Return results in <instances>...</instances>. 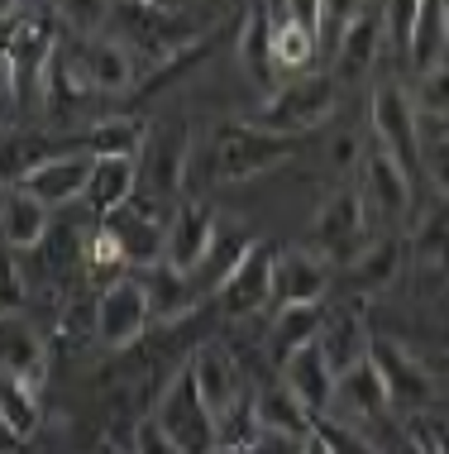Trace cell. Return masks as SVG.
<instances>
[{
	"instance_id": "obj_1",
	"label": "cell",
	"mask_w": 449,
	"mask_h": 454,
	"mask_svg": "<svg viewBox=\"0 0 449 454\" xmlns=\"http://www.w3.org/2000/svg\"><path fill=\"white\" fill-rule=\"evenodd\" d=\"M105 29H111V39H120L129 48V58L143 53V58H153L158 67H163L167 58H177L182 48H191L205 34L187 10H177V5H143V0H111Z\"/></svg>"
},
{
	"instance_id": "obj_2",
	"label": "cell",
	"mask_w": 449,
	"mask_h": 454,
	"mask_svg": "<svg viewBox=\"0 0 449 454\" xmlns=\"http://www.w3.org/2000/svg\"><path fill=\"white\" fill-rule=\"evenodd\" d=\"M339 96L344 87L330 77V72H301V77L283 82L263 96V106L249 115V125L268 129V134H306V129H321L325 120H335L339 110Z\"/></svg>"
},
{
	"instance_id": "obj_3",
	"label": "cell",
	"mask_w": 449,
	"mask_h": 454,
	"mask_svg": "<svg viewBox=\"0 0 449 454\" xmlns=\"http://www.w3.org/2000/svg\"><path fill=\"white\" fill-rule=\"evenodd\" d=\"M58 20L39 10V15H15L0 24V48L10 58V72H15V96H19V110L39 106L43 96V67L58 48Z\"/></svg>"
},
{
	"instance_id": "obj_4",
	"label": "cell",
	"mask_w": 449,
	"mask_h": 454,
	"mask_svg": "<svg viewBox=\"0 0 449 454\" xmlns=\"http://www.w3.org/2000/svg\"><path fill=\"white\" fill-rule=\"evenodd\" d=\"M173 211L177 206L135 192L125 206L101 215V230L120 244L129 268H153V263H163V239H167V225H173Z\"/></svg>"
},
{
	"instance_id": "obj_5",
	"label": "cell",
	"mask_w": 449,
	"mask_h": 454,
	"mask_svg": "<svg viewBox=\"0 0 449 454\" xmlns=\"http://www.w3.org/2000/svg\"><path fill=\"white\" fill-rule=\"evenodd\" d=\"M297 153V139L292 134H268L259 125H249V120H239V125H225L215 134V182H249L259 173H273L277 163H287V158Z\"/></svg>"
},
{
	"instance_id": "obj_6",
	"label": "cell",
	"mask_w": 449,
	"mask_h": 454,
	"mask_svg": "<svg viewBox=\"0 0 449 454\" xmlns=\"http://www.w3.org/2000/svg\"><path fill=\"white\" fill-rule=\"evenodd\" d=\"M153 421L163 426V435L173 440L182 454H215V416L205 411L191 368H182L173 383H167Z\"/></svg>"
},
{
	"instance_id": "obj_7",
	"label": "cell",
	"mask_w": 449,
	"mask_h": 454,
	"mask_svg": "<svg viewBox=\"0 0 449 454\" xmlns=\"http://www.w3.org/2000/svg\"><path fill=\"white\" fill-rule=\"evenodd\" d=\"M191 173V129L187 125H158L143 139L139 153V192L158 201H177Z\"/></svg>"
},
{
	"instance_id": "obj_8",
	"label": "cell",
	"mask_w": 449,
	"mask_h": 454,
	"mask_svg": "<svg viewBox=\"0 0 449 454\" xmlns=\"http://www.w3.org/2000/svg\"><path fill=\"white\" fill-rule=\"evenodd\" d=\"M368 364L378 368L392 416H397V411H402V416H416L421 407H430V402H435V378H430V368L421 364L411 349L397 345V340H368Z\"/></svg>"
},
{
	"instance_id": "obj_9",
	"label": "cell",
	"mask_w": 449,
	"mask_h": 454,
	"mask_svg": "<svg viewBox=\"0 0 449 454\" xmlns=\"http://www.w3.org/2000/svg\"><path fill=\"white\" fill-rule=\"evenodd\" d=\"M373 139L378 149H387L406 173H421V120L411 96L397 82H383L373 91Z\"/></svg>"
},
{
	"instance_id": "obj_10",
	"label": "cell",
	"mask_w": 449,
	"mask_h": 454,
	"mask_svg": "<svg viewBox=\"0 0 449 454\" xmlns=\"http://www.w3.org/2000/svg\"><path fill=\"white\" fill-rule=\"evenodd\" d=\"M149 292H143L139 278H120L111 287H101L96 297V340L105 349H125L149 330Z\"/></svg>"
},
{
	"instance_id": "obj_11",
	"label": "cell",
	"mask_w": 449,
	"mask_h": 454,
	"mask_svg": "<svg viewBox=\"0 0 449 454\" xmlns=\"http://www.w3.org/2000/svg\"><path fill=\"white\" fill-rule=\"evenodd\" d=\"M273 259H277V249L273 244H263V239H253V249L244 254V263L229 273L221 287H215V297H221V306L229 316H259V311H268L273 306Z\"/></svg>"
},
{
	"instance_id": "obj_12",
	"label": "cell",
	"mask_w": 449,
	"mask_h": 454,
	"mask_svg": "<svg viewBox=\"0 0 449 454\" xmlns=\"http://www.w3.org/2000/svg\"><path fill=\"white\" fill-rule=\"evenodd\" d=\"M325 416H335V421L354 426V431H368L373 421L392 416L378 368H373L368 359L354 364V368H344V373L335 378V397H330V411H325Z\"/></svg>"
},
{
	"instance_id": "obj_13",
	"label": "cell",
	"mask_w": 449,
	"mask_h": 454,
	"mask_svg": "<svg viewBox=\"0 0 449 454\" xmlns=\"http://www.w3.org/2000/svg\"><path fill=\"white\" fill-rule=\"evenodd\" d=\"M215 225H221V220H215V211L205 201H177L173 225H167V239H163V263L191 278L201 268L205 249H211Z\"/></svg>"
},
{
	"instance_id": "obj_14",
	"label": "cell",
	"mask_w": 449,
	"mask_h": 454,
	"mask_svg": "<svg viewBox=\"0 0 449 454\" xmlns=\"http://www.w3.org/2000/svg\"><path fill=\"white\" fill-rule=\"evenodd\" d=\"M330 292V263L315 249H277L273 259V306L325 301Z\"/></svg>"
},
{
	"instance_id": "obj_15",
	"label": "cell",
	"mask_w": 449,
	"mask_h": 454,
	"mask_svg": "<svg viewBox=\"0 0 449 454\" xmlns=\"http://www.w3.org/2000/svg\"><path fill=\"white\" fill-rule=\"evenodd\" d=\"M87 177H91V153H53L34 173H24L15 187L29 192L34 201H43L53 211V206H67L72 196L87 192Z\"/></svg>"
},
{
	"instance_id": "obj_16",
	"label": "cell",
	"mask_w": 449,
	"mask_h": 454,
	"mask_svg": "<svg viewBox=\"0 0 449 454\" xmlns=\"http://www.w3.org/2000/svg\"><path fill=\"white\" fill-rule=\"evenodd\" d=\"M359 235H363V196L359 192H335L330 201L321 206V215H315V254H325V259H335V263H349Z\"/></svg>"
},
{
	"instance_id": "obj_17",
	"label": "cell",
	"mask_w": 449,
	"mask_h": 454,
	"mask_svg": "<svg viewBox=\"0 0 449 454\" xmlns=\"http://www.w3.org/2000/svg\"><path fill=\"white\" fill-rule=\"evenodd\" d=\"M187 368H191V378H197V392H201L205 411H211L215 421H221V416L249 392L244 373H239V364L229 359L221 345H201V349H197V359H191Z\"/></svg>"
},
{
	"instance_id": "obj_18",
	"label": "cell",
	"mask_w": 449,
	"mask_h": 454,
	"mask_svg": "<svg viewBox=\"0 0 449 454\" xmlns=\"http://www.w3.org/2000/svg\"><path fill=\"white\" fill-rule=\"evenodd\" d=\"M368 325H363V311L359 306H325V321H321V335H315V345H321L325 364L335 368V378L344 373V368H354L368 359Z\"/></svg>"
},
{
	"instance_id": "obj_19",
	"label": "cell",
	"mask_w": 449,
	"mask_h": 454,
	"mask_svg": "<svg viewBox=\"0 0 449 454\" xmlns=\"http://www.w3.org/2000/svg\"><path fill=\"white\" fill-rule=\"evenodd\" d=\"M283 387L292 392V397H297L311 416H325V411H330L335 368L325 364V354H321V345H315V340H311L306 349H297L292 359L283 364Z\"/></svg>"
},
{
	"instance_id": "obj_20",
	"label": "cell",
	"mask_w": 449,
	"mask_h": 454,
	"mask_svg": "<svg viewBox=\"0 0 449 454\" xmlns=\"http://www.w3.org/2000/svg\"><path fill=\"white\" fill-rule=\"evenodd\" d=\"M0 373L15 378V383L43 387V373H48V354H43V340L34 335L19 316H5L0 321Z\"/></svg>"
},
{
	"instance_id": "obj_21",
	"label": "cell",
	"mask_w": 449,
	"mask_h": 454,
	"mask_svg": "<svg viewBox=\"0 0 449 454\" xmlns=\"http://www.w3.org/2000/svg\"><path fill=\"white\" fill-rule=\"evenodd\" d=\"M359 196H368L383 215H402L411 206V173L387 149L373 144V149L363 153V192Z\"/></svg>"
},
{
	"instance_id": "obj_22",
	"label": "cell",
	"mask_w": 449,
	"mask_h": 454,
	"mask_svg": "<svg viewBox=\"0 0 449 454\" xmlns=\"http://www.w3.org/2000/svg\"><path fill=\"white\" fill-rule=\"evenodd\" d=\"M77 58H81V67H87L91 91H129L135 87V58H129V48L120 39L91 34V39L77 43Z\"/></svg>"
},
{
	"instance_id": "obj_23",
	"label": "cell",
	"mask_w": 449,
	"mask_h": 454,
	"mask_svg": "<svg viewBox=\"0 0 449 454\" xmlns=\"http://www.w3.org/2000/svg\"><path fill=\"white\" fill-rule=\"evenodd\" d=\"M402 263H406L402 239H373V244H363V249H354V259L344 263V278L354 292H387L402 278Z\"/></svg>"
},
{
	"instance_id": "obj_24",
	"label": "cell",
	"mask_w": 449,
	"mask_h": 454,
	"mask_svg": "<svg viewBox=\"0 0 449 454\" xmlns=\"http://www.w3.org/2000/svg\"><path fill=\"white\" fill-rule=\"evenodd\" d=\"M239 58H244L253 87H263V91L277 87V67H273V10H268V0H253L244 24H239Z\"/></svg>"
},
{
	"instance_id": "obj_25",
	"label": "cell",
	"mask_w": 449,
	"mask_h": 454,
	"mask_svg": "<svg viewBox=\"0 0 449 454\" xmlns=\"http://www.w3.org/2000/svg\"><path fill=\"white\" fill-rule=\"evenodd\" d=\"M48 239V206L34 201L29 192L10 187L0 201V244L5 249H43Z\"/></svg>"
},
{
	"instance_id": "obj_26",
	"label": "cell",
	"mask_w": 449,
	"mask_h": 454,
	"mask_svg": "<svg viewBox=\"0 0 449 454\" xmlns=\"http://www.w3.org/2000/svg\"><path fill=\"white\" fill-rule=\"evenodd\" d=\"M378 48H383V20L378 15H359L344 34H339V43H335V53H330L335 58L330 77L339 82V87H344V82H359L363 72L373 67Z\"/></svg>"
},
{
	"instance_id": "obj_27",
	"label": "cell",
	"mask_w": 449,
	"mask_h": 454,
	"mask_svg": "<svg viewBox=\"0 0 449 454\" xmlns=\"http://www.w3.org/2000/svg\"><path fill=\"white\" fill-rule=\"evenodd\" d=\"M139 192V163L135 158H91V177H87V206L96 215H111L115 206H125Z\"/></svg>"
},
{
	"instance_id": "obj_28",
	"label": "cell",
	"mask_w": 449,
	"mask_h": 454,
	"mask_svg": "<svg viewBox=\"0 0 449 454\" xmlns=\"http://www.w3.org/2000/svg\"><path fill=\"white\" fill-rule=\"evenodd\" d=\"M321 321H325V301H301V306H277L273 316V330H268V354L273 364L283 368L297 349H306L315 335H321Z\"/></svg>"
},
{
	"instance_id": "obj_29",
	"label": "cell",
	"mask_w": 449,
	"mask_h": 454,
	"mask_svg": "<svg viewBox=\"0 0 449 454\" xmlns=\"http://www.w3.org/2000/svg\"><path fill=\"white\" fill-rule=\"evenodd\" d=\"M91 96V82H87V67H81L77 48H53V58H48L43 67V96L39 106H48L53 115H67L77 101H87Z\"/></svg>"
},
{
	"instance_id": "obj_30",
	"label": "cell",
	"mask_w": 449,
	"mask_h": 454,
	"mask_svg": "<svg viewBox=\"0 0 449 454\" xmlns=\"http://www.w3.org/2000/svg\"><path fill=\"white\" fill-rule=\"evenodd\" d=\"M253 249V235L239 220H229V225H215V239H211V249H205V259L201 268L191 273V287H205V292H215L221 282L235 273L239 263H244V254Z\"/></svg>"
},
{
	"instance_id": "obj_31",
	"label": "cell",
	"mask_w": 449,
	"mask_h": 454,
	"mask_svg": "<svg viewBox=\"0 0 449 454\" xmlns=\"http://www.w3.org/2000/svg\"><path fill=\"white\" fill-rule=\"evenodd\" d=\"M143 139H149V125H143L139 115H105L87 129L81 153H91V158H135L139 163Z\"/></svg>"
},
{
	"instance_id": "obj_32",
	"label": "cell",
	"mask_w": 449,
	"mask_h": 454,
	"mask_svg": "<svg viewBox=\"0 0 449 454\" xmlns=\"http://www.w3.org/2000/svg\"><path fill=\"white\" fill-rule=\"evenodd\" d=\"M253 411H259L263 435H287V440H306L311 435V411L301 407L283 383L253 392Z\"/></svg>"
},
{
	"instance_id": "obj_33",
	"label": "cell",
	"mask_w": 449,
	"mask_h": 454,
	"mask_svg": "<svg viewBox=\"0 0 449 454\" xmlns=\"http://www.w3.org/2000/svg\"><path fill=\"white\" fill-rule=\"evenodd\" d=\"M143 292H149V316L153 321H182V316L197 306V287H191L187 273H177V268L167 263H153L149 278H139Z\"/></svg>"
},
{
	"instance_id": "obj_34",
	"label": "cell",
	"mask_w": 449,
	"mask_h": 454,
	"mask_svg": "<svg viewBox=\"0 0 449 454\" xmlns=\"http://www.w3.org/2000/svg\"><path fill=\"white\" fill-rule=\"evenodd\" d=\"M411 263L426 268V273H445L449 268V196H435L421 211V225L411 235Z\"/></svg>"
},
{
	"instance_id": "obj_35",
	"label": "cell",
	"mask_w": 449,
	"mask_h": 454,
	"mask_svg": "<svg viewBox=\"0 0 449 454\" xmlns=\"http://www.w3.org/2000/svg\"><path fill=\"white\" fill-rule=\"evenodd\" d=\"M315 53H321V39L306 29V24L277 15L273 20V67L277 72H292V77H301V72L315 67Z\"/></svg>"
},
{
	"instance_id": "obj_36",
	"label": "cell",
	"mask_w": 449,
	"mask_h": 454,
	"mask_svg": "<svg viewBox=\"0 0 449 454\" xmlns=\"http://www.w3.org/2000/svg\"><path fill=\"white\" fill-rule=\"evenodd\" d=\"M0 431H10V440H29L39 431V392L5 373H0Z\"/></svg>"
},
{
	"instance_id": "obj_37",
	"label": "cell",
	"mask_w": 449,
	"mask_h": 454,
	"mask_svg": "<svg viewBox=\"0 0 449 454\" xmlns=\"http://www.w3.org/2000/svg\"><path fill=\"white\" fill-rule=\"evenodd\" d=\"M43 10L63 24V29L101 34L105 29V15H111V0H43Z\"/></svg>"
},
{
	"instance_id": "obj_38",
	"label": "cell",
	"mask_w": 449,
	"mask_h": 454,
	"mask_svg": "<svg viewBox=\"0 0 449 454\" xmlns=\"http://www.w3.org/2000/svg\"><path fill=\"white\" fill-rule=\"evenodd\" d=\"M311 431L325 445V454H378L368 435L344 426V421H335V416H311Z\"/></svg>"
},
{
	"instance_id": "obj_39",
	"label": "cell",
	"mask_w": 449,
	"mask_h": 454,
	"mask_svg": "<svg viewBox=\"0 0 449 454\" xmlns=\"http://www.w3.org/2000/svg\"><path fill=\"white\" fill-rule=\"evenodd\" d=\"M125 254H120V244L105 235V230H96L91 235V244H87V273L101 282V287H111V282H120L125 278Z\"/></svg>"
},
{
	"instance_id": "obj_40",
	"label": "cell",
	"mask_w": 449,
	"mask_h": 454,
	"mask_svg": "<svg viewBox=\"0 0 449 454\" xmlns=\"http://www.w3.org/2000/svg\"><path fill=\"white\" fill-rule=\"evenodd\" d=\"M416 120H449V63L430 67L416 87Z\"/></svg>"
},
{
	"instance_id": "obj_41",
	"label": "cell",
	"mask_w": 449,
	"mask_h": 454,
	"mask_svg": "<svg viewBox=\"0 0 449 454\" xmlns=\"http://www.w3.org/2000/svg\"><path fill=\"white\" fill-rule=\"evenodd\" d=\"M416 20H421V0H387V43L402 58H411V39H416Z\"/></svg>"
},
{
	"instance_id": "obj_42",
	"label": "cell",
	"mask_w": 449,
	"mask_h": 454,
	"mask_svg": "<svg viewBox=\"0 0 449 454\" xmlns=\"http://www.w3.org/2000/svg\"><path fill=\"white\" fill-rule=\"evenodd\" d=\"M373 450L378 454H426L421 450L416 431H411L406 421H397V416H383V421H373Z\"/></svg>"
},
{
	"instance_id": "obj_43",
	"label": "cell",
	"mask_w": 449,
	"mask_h": 454,
	"mask_svg": "<svg viewBox=\"0 0 449 454\" xmlns=\"http://www.w3.org/2000/svg\"><path fill=\"white\" fill-rule=\"evenodd\" d=\"M359 15H363V0H321V48L335 53L339 34H344Z\"/></svg>"
},
{
	"instance_id": "obj_44",
	"label": "cell",
	"mask_w": 449,
	"mask_h": 454,
	"mask_svg": "<svg viewBox=\"0 0 449 454\" xmlns=\"http://www.w3.org/2000/svg\"><path fill=\"white\" fill-rule=\"evenodd\" d=\"M19 306H24V273L15 263V249L0 244V321H5V316H19Z\"/></svg>"
},
{
	"instance_id": "obj_45",
	"label": "cell",
	"mask_w": 449,
	"mask_h": 454,
	"mask_svg": "<svg viewBox=\"0 0 449 454\" xmlns=\"http://www.w3.org/2000/svg\"><path fill=\"white\" fill-rule=\"evenodd\" d=\"M43 158H53V153H43V144H39V139H15L5 153H0V177L19 182L24 173H34V168H39Z\"/></svg>"
},
{
	"instance_id": "obj_46",
	"label": "cell",
	"mask_w": 449,
	"mask_h": 454,
	"mask_svg": "<svg viewBox=\"0 0 449 454\" xmlns=\"http://www.w3.org/2000/svg\"><path fill=\"white\" fill-rule=\"evenodd\" d=\"M129 454H182V450L163 435V426H158V421H143L135 431V450H129Z\"/></svg>"
},
{
	"instance_id": "obj_47",
	"label": "cell",
	"mask_w": 449,
	"mask_h": 454,
	"mask_svg": "<svg viewBox=\"0 0 449 454\" xmlns=\"http://www.w3.org/2000/svg\"><path fill=\"white\" fill-rule=\"evenodd\" d=\"M421 163H426L430 182L440 187V196H449V144H426L421 149Z\"/></svg>"
},
{
	"instance_id": "obj_48",
	"label": "cell",
	"mask_w": 449,
	"mask_h": 454,
	"mask_svg": "<svg viewBox=\"0 0 449 454\" xmlns=\"http://www.w3.org/2000/svg\"><path fill=\"white\" fill-rule=\"evenodd\" d=\"M19 115V96H15V72H10V58L0 48V120Z\"/></svg>"
},
{
	"instance_id": "obj_49",
	"label": "cell",
	"mask_w": 449,
	"mask_h": 454,
	"mask_svg": "<svg viewBox=\"0 0 449 454\" xmlns=\"http://www.w3.org/2000/svg\"><path fill=\"white\" fill-rule=\"evenodd\" d=\"M354 158H359V139H354V134H344V139L335 144V163L344 168V163H354Z\"/></svg>"
},
{
	"instance_id": "obj_50",
	"label": "cell",
	"mask_w": 449,
	"mask_h": 454,
	"mask_svg": "<svg viewBox=\"0 0 449 454\" xmlns=\"http://www.w3.org/2000/svg\"><path fill=\"white\" fill-rule=\"evenodd\" d=\"M430 134V144H449V120H421Z\"/></svg>"
},
{
	"instance_id": "obj_51",
	"label": "cell",
	"mask_w": 449,
	"mask_h": 454,
	"mask_svg": "<svg viewBox=\"0 0 449 454\" xmlns=\"http://www.w3.org/2000/svg\"><path fill=\"white\" fill-rule=\"evenodd\" d=\"M297 454H325V445H321V440H315V431L306 435V440H301V450Z\"/></svg>"
},
{
	"instance_id": "obj_52",
	"label": "cell",
	"mask_w": 449,
	"mask_h": 454,
	"mask_svg": "<svg viewBox=\"0 0 449 454\" xmlns=\"http://www.w3.org/2000/svg\"><path fill=\"white\" fill-rule=\"evenodd\" d=\"M15 5H19V0H0V24L15 20Z\"/></svg>"
},
{
	"instance_id": "obj_53",
	"label": "cell",
	"mask_w": 449,
	"mask_h": 454,
	"mask_svg": "<svg viewBox=\"0 0 449 454\" xmlns=\"http://www.w3.org/2000/svg\"><path fill=\"white\" fill-rule=\"evenodd\" d=\"M440 20H445V43H449V0H440Z\"/></svg>"
},
{
	"instance_id": "obj_54",
	"label": "cell",
	"mask_w": 449,
	"mask_h": 454,
	"mask_svg": "<svg viewBox=\"0 0 449 454\" xmlns=\"http://www.w3.org/2000/svg\"><path fill=\"white\" fill-rule=\"evenodd\" d=\"M143 5H173V0H143Z\"/></svg>"
},
{
	"instance_id": "obj_55",
	"label": "cell",
	"mask_w": 449,
	"mask_h": 454,
	"mask_svg": "<svg viewBox=\"0 0 449 454\" xmlns=\"http://www.w3.org/2000/svg\"><path fill=\"white\" fill-rule=\"evenodd\" d=\"M101 454H125V450H115V445H105V450H101Z\"/></svg>"
}]
</instances>
